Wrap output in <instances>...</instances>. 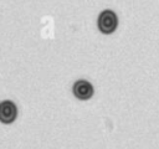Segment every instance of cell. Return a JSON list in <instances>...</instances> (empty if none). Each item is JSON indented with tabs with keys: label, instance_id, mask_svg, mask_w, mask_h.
Segmentation results:
<instances>
[{
	"label": "cell",
	"instance_id": "obj_3",
	"mask_svg": "<svg viewBox=\"0 0 159 149\" xmlns=\"http://www.w3.org/2000/svg\"><path fill=\"white\" fill-rule=\"evenodd\" d=\"M17 114V109L14 102L11 101H2L0 103V120L5 124H9L15 120Z\"/></svg>",
	"mask_w": 159,
	"mask_h": 149
},
{
	"label": "cell",
	"instance_id": "obj_1",
	"mask_svg": "<svg viewBox=\"0 0 159 149\" xmlns=\"http://www.w3.org/2000/svg\"><path fill=\"white\" fill-rule=\"evenodd\" d=\"M97 25H98V29L101 32H103L106 35L112 34L117 29V25H118L117 15L112 10H104L99 14Z\"/></svg>",
	"mask_w": 159,
	"mask_h": 149
},
{
	"label": "cell",
	"instance_id": "obj_2",
	"mask_svg": "<svg viewBox=\"0 0 159 149\" xmlns=\"http://www.w3.org/2000/svg\"><path fill=\"white\" fill-rule=\"evenodd\" d=\"M72 91H73V94L76 96V98L82 99V101L89 99L93 96V86L86 79L76 81L75 84H73Z\"/></svg>",
	"mask_w": 159,
	"mask_h": 149
}]
</instances>
